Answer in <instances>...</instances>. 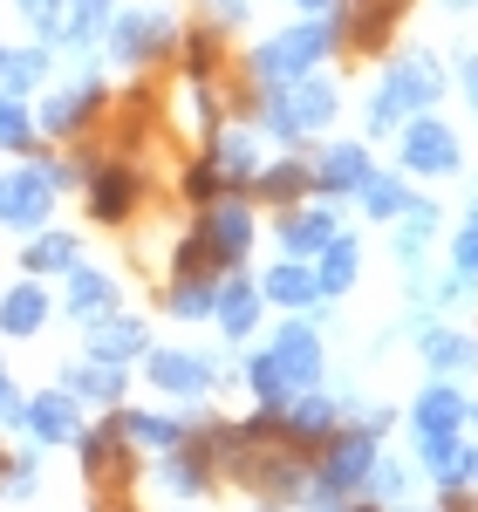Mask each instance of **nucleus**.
<instances>
[{
  "instance_id": "f257e3e1",
  "label": "nucleus",
  "mask_w": 478,
  "mask_h": 512,
  "mask_svg": "<svg viewBox=\"0 0 478 512\" xmlns=\"http://www.w3.org/2000/svg\"><path fill=\"white\" fill-rule=\"evenodd\" d=\"M328 48H335V28H328V21H301V28L274 35L260 55H253V76L260 82H301Z\"/></svg>"
},
{
  "instance_id": "f03ea898",
  "label": "nucleus",
  "mask_w": 478,
  "mask_h": 512,
  "mask_svg": "<svg viewBox=\"0 0 478 512\" xmlns=\"http://www.w3.org/2000/svg\"><path fill=\"white\" fill-rule=\"evenodd\" d=\"M335 117V89L328 82H274V103H267V130L274 137H315Z\"/></svg>"
},
{
  "instance_id": "7ed1b4c3",
  "label": "nucleus",
  "mask_w": 478,
  "mask_h": 512,
  "mask_svg": "<svg viewBox=\"0 0 478 512\" xmlns=\"http://www.w3.org/2000/svg\"><path fill=\"white\" fill-rule=\"evenodd\" d=\"M178 48V21L164 7H123L110 14V55L117 62H158Z\"/></svg>"
},
{
  "instance_id": "20e7f679",
  "label": "nucleus",
  "mask_w": 478,
  "mask_h": 512,
  "mask_svg": "<svg viewBox=\"0 0 478 512\" xmlns=\"http://www.w3.org/2000/svg\"><path fill=\"white\" fill-rule=\"evenodd\" d=\"M369 465H376V431H335L328 437V458L315 472V492L321 499H342V492H356L369 478Z\"/></svg>"
},
{
  "instance_id": "39448f33",
  "label": "nucleus",
  "mask_w": 478,
  "mask_h": 512,
  "mask_svg": "<svg viewBox=\"0 0 478 512\" xmlns=\"http://www.w3.org/2000/svg\"><path fill=\"white\" fill-rule=\"evenodd\" d=\"M267 362H274V376L287 383V396L315 390V383H321V335L308 328V321H287L280 342L267 349Z\"/></svg>"
},
{
  "instance_id": "423d86ee",
  "label": "nucleus",
  "mask_w": 478,
  "mask_h": 512,
  "mask_svg": "<svg viewBox=\"0 0 478 512\" xmlns=\"http://www.w3.org/2000/svg\"><path fill=\"white\" fill-rule=\"evenodd\" d=\"M48 212H55L48 171H7V178H0V226L35 233V226H48Z\"/></svg>"
},
{
  "instance_id": "0eeeda50",
  "label": "nucleus",
  "mask_w": 478,
  "mask_h": 512,
  "mask_svg": "<svg viewBox=\"0 0 478 512\" xmlns=\"http://www.w3.org/2000/svg\"><path fill=\"white\" fill-rule=\"evenodd\" d=\"M403 164L424 171V178H444V171H458V137L438 117H417L403 130Z\"/></svg>"
},
{
  "instance_id": "6e6552de",
  "label": "nucleus",
  "mask_w": 478,
  "mask_h": 512,
  "mask_svg": "<svg viewBox=\"0 0 478 512\" xmlns=\"http://www.w3.org/2000/svg\"><path fill=\"white\" fill-rule=\"evenodd\" d=\"M383 89L397 96L403 110H431V103L444 96V69L431 62V55H417V48H410V55H397V62H390Z\"/></svg>"
},
{
  "instance_id": "1a4fd4ad",
  "label": "nucleus",
  "mask_w": 478,
  "mask_h": 512,
  "mask_svg": "<svg viewBox=\"0 0 478 512\" xmlns=\"http://www.w3.org/2000/svg\"><path fill=\"white\" fill-rule=\"evenodd\" d=\"M199 246L212 253V267L246 260V246H253V219H246V205H212V212L199 219Z\"/></svg>"
},
{
  "instance_id": "9d476101",
  "label": "nucleus",
  "mask_w": 478,
  "mask_h": 512,
  "mask_svg": "<svg viewBox=\"0 0 478 512\" xmlns=\"http://www.w3.org/2000/svg\"><path fill=\"white\" fill-rule=\"evenodd\" d=\"M151 383L164 396H205L212 390V362L205 355H185V349H158L151 355Z\"/></svg>"
},
{
  "instance_id": "9b49d317",
  "label": "nucleus",
  "mask_w": 478,
  "mask_h": 512,
  "mask_svg": "<svg viewBox=\"0 0 478 512\" xmlns=\"http://www.w3.org/2000/svg\"><path fill=\"white\" fill-rule=\"evenodd\" d=\"M280 437H287L294 451H308V444H328V437H335V403H328V396H315V390H301V403L280 417Z\"/></svg>"
},
{
  "instance_id": "f8f14e48",
  "label": "nucleus",
  "mask_w": 478,
  "mask_h": 512,
  "mask_svg": "<svg viewBox=\"0 0 478 512\" xmlns=\"http://www.w3.org/2000/svg\"><path fill=\"white\" fill-rule=\"evenodd\" d=\"M96 103H103V89H96V82H69V89H55V96L41 103V130L69 137V130H82V123L96 117Z\"/></svg>"
},
{
  "instance_id": "ddd939ff",
  "label": "nucleus",
  "mask_w": 478,
  "mask_h": 512,
  "mask_svg": "<svg viewBox=\"0 0 478 512\" xmlns=\"http://www.w3.org/2000/svg\"><path fill=\"white\" fill-rule=\"evenodd\" d=\"M130 198H137V171L130 164H96L89 171V205H96L103 226H117L123 212H130Z\"/></svg>"
},
{
  "instance_id": "4468645a",
  "label": "nucleus",
  "mask_w": 478,
  "mask_h": 512,
  "mask_svg": "<svg viewBox=\"0 0 478 512\" xmlns=\"http://www.w3.org/2000/svg\"><path fill=\"white\" fill-rule=\"evenodd\" d=\"M410 424H417V437H444V431H458V424H465V390H451V383H431V390L417 396Z\"/></svg>"
},
{
  "instance_id": "2eb2a0df",
  "label": "nucleus",
  "mask_w": 478,
  "mask_h": 512,
  "mask_svg": "<svg viewBox=\"0 0 478 512\" xmlns=\"http://www.w3.org/2000/svg\"><path fill=\"white\" fill-rule=\"evenodd\" d=\"M417 349H424L431 369H478V342L472 335H451L438 321H417Z\"/></svg>"
},
{
  "instance_id": "dca6fc26",
  "label": "nucleus",
  "mask_w": 478,
  "mask_h": 512,
  "mask_svg": "<svg viewBox=\"0 0 478 512\" xmlns=\"http://www.w3.org/2000/svg\"><path fill=\"white\" fill-rule=\"evenodd\" d=\"M21 424H28L41 444H69V437H76V403H69L62 390H48V396H35V403L21 410Z\"/></svg>"
},
{
  "instance_id": "f3484780",
  "label": "nucleus",
  "mask_w": 478,
  "mask_h": 512,
  "mask_svg": "<svg viewBox=\"0 0 478 512\" xmlns=\"http://www.w3.org/2000/svg\"><path fill=\"white\" fill-rule=\"evenodd\" d=\"M315 185L321 192H362V185H369V151H362V144H335V151L315 164Z\"/></svg>"
},
{
  "instance_id": "a211bd4d",
  "label": "nucleus",
  "mask_w": 478,
  "mask_h": 512,
  "mask_svg": "<svg viewBox=\"0 0 478 512\" xmlns=\"http://www.w3.org/2000/svg\"><path fill=\"white\" fill-rule=\"evenodd\" d=\"M212 308H219V328H226V335H246V328H253V321H260V287H253V280H226V287H219V294H212Z\"/></svg>"
},
{
  "instance_id": "6ab92c4d",
  "label": "nucleus",
  "mask_w": 478,
  "mask_h": 512,
  "mask_svg": "<svg viewBox=\"0 0 478 512\" xmlns=\"http://www.w3.org/2000/svg\"><path fill=\"white\" fill-rule=\"evenodd\" d=\"M89 355H96V362H130V355H144V328H137V321H96V328H89Z\"/></svg>"
},
{
  "instance_id": "aec40b11",
  "label": "nucleus",
  "mask_w": 478,
  "mask_h": 512,
  "mask_svg": "<svg viewBox=\"0 0 478 512\" xmlns=\"http://www.w3.org/2000/svg\"><path fill=\"white\" fill-rule=\"evenodd\" d=\"M356 274H362V246L356 239H328V246H321V294H342V287H356Z\"/></svg>"
},
{
  "instance_id": "412c9836",
  "label": "nucleus",
  "mask_w": 478,
  "mask_h": 512,
  "mask_svg": "<svg viewBox=\"0 0 478 512\" xmlns=\"http://www.w3.org/2000/svg\"><path fill=\"white\" fill-rule=\"evenodd\" d=\"M41 321H48V294L41 287H7L0 294V328L7 335H35Z\"/></svg>"
},
{
  "instance_id": "4be33fe9",
  "label": "nucleus",
  "mask_w": 478,
  "mask_h": 512,
  "mask_svg": "<svg viewBox=\"0 0 478 512\" xmlns=\"http://www.w3.org/2000/svg\"><path fill=\"white\" fill-rule=\"evenodd\" d=\"M328 239H335V212H294V219H280V246L301 253V260L321 253Z\"/></svg>"
},
{
  "instance_id": "5701e85b",
  "label": "nucleus",
  "mask_w": 478,
  "mask_h": 512,
  "mask_svg": "<svg viewBox=\"0 0 478 512\" xmlns=\"http://www.w3.org/2000/svg\"><path fill=\"white\" fill-rule=\"evenodd\" d=\"M205 478H212V458H205V451H178V444H171V458H164V472H158L164 492L192 499V492H205Z\"/></svg>"
},
{
  "instance_id": "b1692460",
  "label": "nucleus",
  "mask_w": 478,
  "mask_h": 512,
  "mask_svg": "<svg viewBox=\"0 0 478 512\" xmlns=\"http://www.w3.org/2000/svg\"><path fill=\"white\" fill-rule=\"evenodd\" d=\"M397 219H403V226H397V253H403V260H417V253L431 246V233H438V205H431V198H403Z\"/></svg>"
},
{
  "instance_id": "393cba45",
  "label": "nucleus",
  "mask_w": 478,
  "mask_h": 512,
  "mask_svg": "<svg viewBox=\"0 0 478 512\" xmlns=\"http://www.w3.org/2000/svg\"><path fill=\"white\" fill-rule=\"evenodd\" d=\"M260 294H267V301H280V308H308V301H321V280L308 274V267H294V260H287V267H274V274H267V287H260Z\"/></svg>"
},
{
  "instance_id": "a878e982",
  "label": "nucleus",
  "mask_w": 478,
  "mask_h": 512,
  "mask_svg": "<svg viewBox=\"0 0 478 512\" xmlns=\"http://www.w3.org/2000/svg\"><path fill=\"white\" fill-rule=\"evenodd\" d=\"M62 383H69V396H96V403H117V396H123V362H82V369H69Z\"/></svg>"
},
{
  "instance_id": "bb28decb",
  "label": "nucleus",
  "mask_w": 478,
  "mask_h": 512,
  "mask_svg": "<svg viewBox=\"0 0 478 512\" xmlns=\"http://www.w3.org/2000/svg\"><path fill=\"white\" fill-rule=\"evenodd\" d=\"M110 28V0H62V14H55V35L62 41H89Z\"/></svg>"
},
{
  "instance_id": "cd10ccee",
  "label": "nucleus",
  "mask_w": 478,
  "mask_h": 512,
  "mask_svg": "<svg viewBox=\"0 0 478 512\" xmlns=\"http://www.w3.org/2000/svg\"><path fill=\"white\" fill-rule=\"evenodd\" d=\"M117 301V280L110 274H96V267H76L69 274V315H103Z\"/></svg>"
},
{
  "instance_id": "c85d7f7f",
  "label": "nucleus",
  "mask_w": 478,
  "mask_h": 512,
  "mask_svg": "<svg viewBox=\"0 0 478 512\" xmlns=\"http://www.w3.org/2000/svg\"><path fill=\"white\" fill-rule=\"evenodd\" d=\"M212 171H219L226 185H246V178H260V151H253V137H246V130L219 137V158H212Z\"/></svg>"
},
{
  "instance_id": "c756f323",
  "label": "nucleus",
  "mask_w": 478,
  "mask_h": 512,
  "mask_svg": "<svg viewBox=\"0 0 478 512\" xmlns=\"http://www.w3.org/2000/svg\"><path fill=\"white\" fill-rule=\"evenodd\" d=\"M41 76H48V55H41V48H0V89H7V96L35 89Z\"/></svg>"
},
{
  "instance_id": "7c9ffc66",
  "label": "nucleus",
  "mask_w": 478,
  "mask_h": 512,
  "mask_svg": "<svg viewBox=\"0 0 478 512\" xmlns=\"http://www.w3.org/2000/svg\"><path fill=\"white\" fill-rule=\"evenodd\" d=\"M55 267H76V239L69 233H41L28 246V274H55Z\"/></svg>"
},
{
  "instance_id": "2f4dec72",
  "label": "nucleus",
  "mask_w": 478,
  "mask_h": 512,
  "mask_svg": "<svg viewBox=\"0 0 478 512\" xmlns=\"http://www.w3.org/2000/svg\"><path fill=\"white\" fill-rule=\"evenodd\" d=\"M212 294H219L212 274H178V287H171L164 301H171V315H205V308H212Z\"/></svg>"
},
{
  "instance_id": "473e14b6",
  "label": "nucleus",
  "mask_w": 478,
  "mask_h": 512,
  "mask_svg": "<svg viewBox=\"0 0 478 512\" xmlns=\"http://www.w3.org/2000/svg\"><path fill=\"white\" fill-rule=\"evenodd\" d=\"M123 437H137V444H151V451H171V444H185V431L171 424V417H123Z\"/></svg>"
},
{
  "instance_id": "72a5a7b5",
  "label": "nucleus",
  "mask_w": 478,
  "mask_h": 512,
  "mask_svg": "<svg viewBox=\"0 0 478 512\" xmlns=\"http://www.w3.org/2000/svg\"><path fill=\"white\" fill-rule=\"evenodd\" d=\"M28 137H35V117L21 110V96L0 89V144H7V151H28Z\"/></svg>"
},
{
  "instance_id": "f704fd0d",
  "label": "nucleus",
  "mask_w": 478,
  "mask_h": 512,
  "mask_svg": "<svg viewBox=\"0 0 478 512\" xmlns=\"http://www.w3.org/2000/svg\"><path fill=\"white\" fill-rule=\"evenodd\" d=\"M308 185H315V171H308V164H274V171H260V192L267 198H294V192H308Z\"/></svg>"
},
{
  "instance_id": "c9c22d12",
  "label": "nucleus",
  "mask_w": 478,
  "mask_h": 512,
  "mask_svg": "<svg viewBox=\"0 0 478 512\" xmlns=\"http://www.w3.org/2000/svg\"><path fill=\"white\" fill-rule=\"evenodd\" d=\"M403 198H410V192H403L397 178H376V171H369V185H362V205H369V219H397Z\"/></svg>"
},
{
  "instance_id": "e433bc0d",
  "label": "nucleus",
  "mask_w": 478,
  "mask_h": 512,
  "mask_svg": "<svg viewBox=\"0 0 478 512\" xmlns=\"http://www.w3.org/2000/svg\"><path fill=\"white\" fill-rule=\"evenodd\" d=\"M362 485H369L376 499H403V492H410V472H403V465H369Z\"/></svg>"
},
{
  "instance_id": "4c0bfd02",
  "label": "nucleus",
  "mask_w": 478,
  "mask_h": 512,
  "mask_svg": "<svg viewBox=\"0 0 478 512\" xmlns=\"http://www.w3.org/2000/svg\"><path fill=\"white\" fill-rule=\"evenodd\" d=\"M110 458H117V424L82 437V465H89V472H110Z\"/></svg>"
},
{
  "instance_id": "58836bf2",
  "label": "nucleus",
  "mask_w": 478,
  "mask_h": 512,
  "mask_svg": "<svg viewBox=\"0 0 478 512\" xmlns=\"http://www.w3.org/2000/svg\"><path fill=\"white\" fill-rule=\"evenodd\" d=\"M451 260H458V280H478V219L458 233V246H451Z\"/></svg>"
},
{
  "instance_id": "ea45409f",
  "label": "nucleus",
  "mask_w": 478,
  "mask_h": 512,
  "mask_svg": "<svg viewBox=\"0 0 478 512\" xmlns=\"http://www.w3.org/2000/svg\"><path fill=\"white\" fill-rule=\"evenodd\" d=\"M397 123H403V103L390 89H376V96H369V130H397Z\"/></svg>"
},
{
  "instance_id": "a19ab883",
  "label": "nucleus",
  "mask_w": 478,
  "mask_h": 512,
  "mask_svg": "<svg viewBox=\"0 0 478 512\" xmlns=\"http://www.w3.org/2000/svg\"><path fill=\"white\" fill-rule=\"evenodd\" d=\"M21 14L35 21L41 35H55V14H62V0H21Z\"/></svg>"
},
{
  "instance_id": "79ce46f5",
  "label": "nucleus",
  "mask_w": 478,
  "mask_h": 512,
  "mask_svg": "<svg viewBox=\"0 0 478 512\" xmlns=\"http://www.w3.org/2000/svg\"><path fill=\"white\" fill-rule=\"evenodd\" d=\"M219 185H226V178H219L212 164H199V171H185V192H192V198H212Z\"/></svg>"
},
{
  "instance_id": "37998d69",
  "label": "nucleus",
  "mask_w": 478,
  "mask_h": 512,
  "mask_svg": "<svg viewBox=\"0 0 478 512\" xmlns=\"http://www.w3.org/2000/svg\"><path fill=\"white\" fill-rule=\"evenodd\" d=\"M185 69H192V76H205V69H212V35H192V41H185Z\"/></svg>"
},
{
  "instance_id": "c03bdc74",
  "label": "nucleus",
  "mask_w": 478,
  "mask_h": 512,
  "mask_svg": "<svg viewBox=\"0 0 478 512\" xmlns=\"http://www.w3.org/2000/svg\"><path fill=\"white\" fill-rule=\"evenodd\" d=\"M21 410H28V403H21V390L0 376V424H21Z\"/></svg>"
},
{
  "instance_id": "a18cd8bd",
  "label": "nucleus",
  "mask_w": 478,
  "mask_h": 512,
  "mask_svg": "<svg viewBox=\"0 0 478 512\" xmlns=\"http://www.w3.org/2000/svg\"><path fill=\"white\" fill-rule=\"evenodd\" d=\"M212 14H219V21H246V0H219Z\"/></svg>"
},
{
  "instance_id": "49530a36",
  "label": "nucleus",
  "mask_w": 478,
  "mask_h": 512,
  "mask_svg": "<svg viewBox=\"0 0 478 512\" xmlns=\"http://www.w3.org/2000/svg\"><path fill=\"white\" fill-rule=\"evenodd\" d=\"M465 89H472V103H478V55H465Z\"/></svg>"
},
{
  "instance_id": "de8ad7c7",
  "label": "nucleus",
  "mask_w": 478,
  "mask_h": 512,
  "mask_svg": "<svg viewBox=\"0 0 478 512\" xmlns=\"http://www.w3.org/2000/svg\"><path fill=\"white\" fill-rule=\"evenodd\" d=\"M294 7H308V14H328V7H342V0H294Z\"/></svg>"
},
{
  "instance_id": "09e8293b",
  "label": "nucleus",
  "mask_w": 478,
  "mask_h": 512,
  "mask_svg": "<svg viewBox=\"0 0 478 512\" xmlns=\"http://www.w3.org/2000/svg\"><path fill=\"white\" fill-rule=\"evenodd\" d=\"M444 7H478V0H444Z\"/></svg>"
},
{
  "instance_id": "8fccbe9b",
  "label": "nucleus",
  "mask_w": 478,
  "mask_h": 512,
  "mask_svg": "<svg viewBox=\"0 0 478 512\" xmlns=\"http://www.w3.org/2000/svg\"><path fill=\"white\" fill-rule=\"evenodd\" d=\"M472 417H478V410H472Z\"/></svg>"
}]
</instances>
